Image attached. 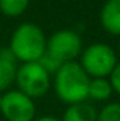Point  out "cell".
<instances>
[{
	"mask_svg": "<svg viewBox=\"0 0 120 121\" xmlns=\"http://www.w3.org/2000/svg\"><path fill=\"white\" fill-rule=\"evenodd\" d=\"M90 78L78 60L64 63L52 78V86L57 97L71 106L88 100Z\"/></svg>",
	"mask_w": 120,
	"mask_h": 121,
	"instance_id": "obj_1",
	"label": "cell"
},
{
	"mask_svg": "<svg viewBox=\"0 0 120 121\" xmlns=\"http://www.w3.org/2000/svg\"><path fill=\"white\" fill-rule=\"evenodd\" d=\"M7 48L20 63L38 62L47 52V35L38 24L26 21L13 31Z\"/></svg>",
	"mask_w": 120,
	"mask_h": 121,
	"instance_id": "obj_2",
	"label": "cell"
},
{
	"mask_svg": "<svg viewBox=\"0 0 120 121\" xmlns=\"http://www.w3.org/2000/svg\"><path fill=\"white\" fill-rule=\"evenodd\" d=\"M78 62L90 79H95L109 78L119 60L110 45L105 42H95L82 49Z\"/></svg>",
	"mask_w": 120,
	"mask_h": 121,
	"instance_id": "obj_3",
	"label": "cell"
},
{
	"mask_svg": "<svg viewBox=\"0 0 120 121\" xmlns=\"http://www.w3.org/2000/svg\"><path fill=\"white\" fill-rule=\"evenodd\" d=\"M14 85L17 86V90L35 100L44 97L48 93L52 85V76L38 62L20 63L17 68Z\"/></svg>",
	"mask_w": 120,
	"mask_h": 121,
	"instance_id": "obj_4",
	"label": "cell"
},
{
	"mask_svg": "<svg viewBox=\"0 0 120 121\" xmlns=\"http://www.w3.org/2000/svg\"><path fill=\"white\" fill-rule=\"evenodd\" d=\"M82 49V38L74 30H60L47 37V54L61 63L75 62L81 56Z\"/></svg>",
	"mask_w": 120,
	"mask_h": 121,
	"instance_id": "obj_5",
	"label": "cell"
},
{
	"mask_svg": "<svg viewBox=\"0 0 120 121\" xmlns=\"http://www.w3.org/2000/svg\"><path fill=\"white\" fill-rule=\"evenodd\" d=\"M0 113L6 121H32L35 118V103L17 89L1 93Z\"/></svg>",
	"mask_w": 120,
	"mask_h": 121,
	"instance_id": "obj_6",
	"label": "cell"
},
{
	"mask_svg": "<svg viewBox=\"0 0 120 121\" xmlns=\"http://www.w3.org/2000/svg\"><path fill=\"white\" fill-rule=\"evenodd\" d=\"M17 59L10 52L9 48H0V93L10 90V87L16 82L17 73Z\"/></svg>",
	"mask_w": 120,
	"mask_h": 121,
	"instance_id": "obj_7",
	"label": "cell"
},
{
	"mask_svg": "<svg viewBox=\"0 0 120 121\" xmlns=\"http://www.w3.org/2000/svg\"><path fill=\"white\" fill-rule=\"evenodd\" d=\"M99 20L107 34L120 37V0H106L100 9Z\"/></svg>",
	"mask_w": 120,
	"mask_h": 121,
	"instance_id": "obj_8",
	"label": "cell"
},
{
	"mask_svg": "<svg viewBox=\"0 0 120 121\" xmlns=\"http://www.w3.org/2000/svg\"><path fill=\"white\" fill-rule=\"evenodd\" d=\"M61 121H97V110L88 101L71 104L64 111Z\"/></svg>",
	"mask_w": 120,
	"mask_h": 121,
	"instance_id": "obj_9",
	"label": "cell"
},
{
	"mask_svg": "<svg viewBox=\"0 0 120 121\" xmlns=\"http://www.w3.org/2000/svg\"><path fill=\"white\" fill-rule=\"evenodd\" d=\"M113 89L107 78H95L90 79L89 89H88V99L93 101H106L112 97Z\"/></svg>",
	"mask_w": 120,
	"mask_h": 121,
	"instance_id": "obj_10",
	"label": "cell"
},
{
	"mask_svg": "<svg viewBox=\"0 0 120 121\" xmlns=\"http://www.w3.org/2000/svg\"><path fill=\"white\" fill-rule=\"evenodd\" d=\"M31 0H0V11L9 18L21 16L30 6Z\"/></svg>",
	"mask_w": 120,
	"mask_h": 121,
	"instance_id": "obj_11",
	"label": "cell"
},
{
	"mask_svg": "<svg viewBox=\"0 0 120 121\" xmlns=\"http://www.w3.org/2000/svg\"><path fill=\"white\" fill-rule=\"evenodd\" d=\"M97 121H120V103L110 101L97 111Z\"/></svg>",
	"mask_w": 120,
	"mask_h": 121,
	"instance_id": "obj_12",
	"label": "cell"
},
{
	"mask_svg": "<svg viewBox=\"0 0 120 121\" xmlns=\"http://www.w3.org/2000/svg\"><path fill=\"white\" fill-rule=\"evenodd\" d=\"M38 63H40V65H41V66H42V68H44V69L51 75V76H54V75L57 73V70H58L61 66L64 65V63H61L60 60L55 59L54 56H51L50 54H47V52L42 55V58H41V59L38 60Z\"/></svg>",
	"mask_w": 120,
	"mask_h": 121,
	"instance_id": "obj_13",
	"label": "cell"
},
{
	"mask_svg": "<svg viewBox=\"0 0 120 121\" xmlns=\"http://www.w3.org/2000/svg\"><path fill=\"white\" fill-rule=\"evenodd\" d=\"M109 82L112 85V89H113V93H117L120 96V60L116 63L115 69L112 70L110 76H109Z\"/></svg>",
	"mask_w": 120,
	"mask_h": 121,
	"instance_id": "obj_14",
	"label": "cell"
},
{
	"mask_svg": "<svg viewBox=\"0 0 120 121\" xmlns=\"http://www.w3.org/2000/svg\"><path fill=\"white\" fill-rule=\"evenodd\" d=\"M32 121H61V120L54 117V116H41V117H35Z\"/></svg>",
	"mask_w": 120,
	"mask_h": 121,
	"instance_id": "obj_15",
	"label": "cell"
},
{
	"mask_svg": "<svg viewBox=\"0 0 120 121\" xmlns=\"http://www.w3.org/2000/svg\"><path fill=\"white\" fill-rule=\"evenodd\" d=\"M119 52H120V39H119Z\"/></svg>",
	"mask_w": 120,
	"mask_h": 121,
	"instance_id": "obj_16",
	"label": "cell"
},
{
	"mask_svg": "<svg viewBox=\"0 0 120 121\" xmlns=\"http://www.w3.org/2000/svg\"><path fill=\"white\" fill-rule=\"evenodd\" d=\"M0 103H1V93H0Z\"/></svg>",
	"mask_w": 120,
	"mask_h": 121,
	"instance_id": "obj_17",
	"label": "cell"
}]
</instances>
